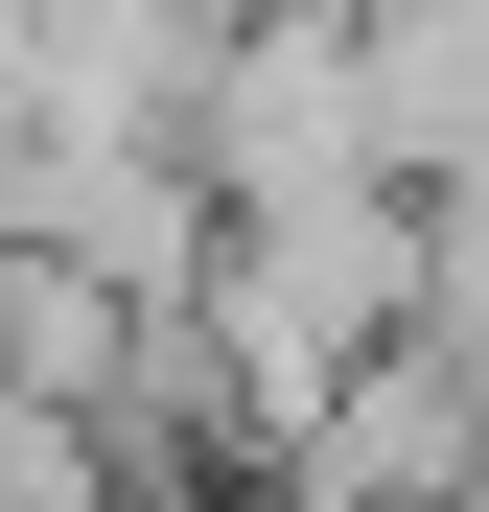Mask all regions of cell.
I'll return each instance as SVG.
<instances>
[{
    "mask_svg": "<svg viewBox=\"0 0 489 512\" xmlns=\"http://www.w3.org/2000/svg\"><path fill=\"white\" fill-rule=\"evenodd\" d=\"M443 303V187H303V210H233V256H210V396H233V443H303L326 396H350L396 326Z\"/></svg>",
    "mask_w": 489,
    "mask_h": 512,
    "instance_id": "obj_1",
    "label": "cell"
},
{
    "mask_svg": "<svg viewBox=\"0 0 489 512\" xmlns=\"http://www.w3.org/2000/svg\"><path fill=\"white\" fill-rule=\"evenodd\" d=\"M210 187L233 210H303V187H396V117H373V0H257L210 47Z\"/></svg>",
    "mask_w": 489,
    "mask_h": 512,
    "instance_id": "obj_2",
    "label": "cell"
},
{
    "mask_svg": "<svg viewBox=\"0 0 489 512\" xmlns=\"http://www.w3.org/2000/svg\"><path fill=\"white\" fill-rule=\"evenodd\" d=\"M280 512H489V373L443 326H396V350L280 443Z\"/></svg>",
    "mask_w": 489,
    "mask_h": 512,
    "instance_id": "obj_3",
    "label": "cell"
},
{
    "mask_svg": "<svg viewBox=\"0 0 489 512\" xmlns=\"http://www.w3.org/2000/svg\"><path fill=\"white\" fill-rule=\"evenodd\" d=\"M420 326H443V350L489 373V163H466V187H443V303H420Z\"/></svg>",
    "mask_w": 489,
    "mask_h": 512,
    "instance_id": "obj_4",
    "label": "cell"
}]
</instances>
